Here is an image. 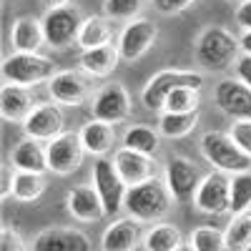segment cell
Here are the masks:
<instances>
[{
    "label": "cell",
    "instance_id": "cell-28",
    "mask_svg": "<svg viewBox=\"0 0 251 251\" xmlns=\"http://www.w3.org/2000/svg\"><path fill=\"white\" fill-rule=\"evenodd\" d=\"M161 146V133H156L151 126H131V128H126L123 133V149H131V151H138L143 156H156Z\"/></svg>",
    "mask_w": 251,
    "mask_h": 251
},
{
    "label": "cell",
    "instance_id": "cell-23",
    "mask_svg": "<svg viewBox=\"0 0 251 251\" xmlns=\"http://www.w3.org/2000/svg\"><path fill=\"white\" fill-rule=\"evenodd\" d=\"M118 46H100V48H91V50H83L78 58V66L83 73H88L93 78H108L116 68H118Z\"/></svg>",
    "mask_w": 251,
    "mask_h": 251
},
{
    "label": "cell",
    "instance_id": "cell-24",
    "mask_svg": "<svg viewBox=\"0 0 251 251\" xmlns=\"http://www.w3.org/2000/svg\"><path fill=\"white\" fill-rule=\"evenodd\" d=\"M113 126L111 123H103V121H88L86 126L80 128V143L86 153H93L98 158H103L111 149H113Z\"/></svg>",
    "mask_w": 251,
    "mask_h": 251
},
{
    "label": "cell",
    "instance_id": "cell-22",
    "mask_svg": "<svg viewBox=\"0 0 251 251\" xmlns=\"http://www.w3.org/2000/svg\"><path fill=\"white\" fill-rule=\"evenodd\" d=\"M35 106H38V103L33 100V96H30L28 88L10 86V83H5V86H3V93H0V113H3L5 121L23 123L33 113Z\"/></svg>",
    "mask_w": 251,
    "mask_h": 251
},
{
    "label": "cell",
    "instance_id": "cell-29",
    "mask_svg": "<svg viewBox=\"0 0 251 251\" xmlns=\"http://www.w3.org/2000/svg\"><path fill=\"white\" fill-rule=\"evenodd\" d=\"M196 123H199V111H191V113L163 111L161 118H158V133L166 136V138H183L196 128Z\"/></svg>",
    "mask_w": 251,
    "mask_h": 251
},
{
    "label": "cell",
    "instance_id": "cell-21",
    "mask_svg": "<svg viewBox=\"0 0 251 251\" xmlns=\"http://www.w3.org/2000/svg\"><path fill=\"white\" fill-rule=\"evenodd\" d=\"M10 43H13L15 53H38L48 43L46 30H43V20H35V18H18V20H13Z\"/></svg>",
    "mask_w": 251,
    "mask_h": 251
},
{
    "label": "cell",
    "instance_id": "cell-1",
    "mask_svg": "<svg viewBox=\"0 0 251 251\" xmlns=\"http://www.w3.org/2000/svg\"><path fill=\"white\" fill-rule=\"evenodd\" d=\"M171 203H174V196L169 191V186H166V181H161L158 176L143 181L138 186H131L123 199V208L138 224H156L158 219H163L171 211Z\"/></svg>",
    "mask_w": 251,
    "mask_h": 251
},
{
    "label": "cell",
    "instance_id": "cell-18",
    "mask_svg": "<svg viewBox=\"0 0 251 251\" xmlns=\"http://www.w3.org/2000/svg\"><path fill=\"white\" fill-rule=\"evenodd\" d=\"M111 161H113V166H116L121 181L126 183V188L138 186V183H143V181L153 178L151 156H143V153L131 151V149H121V151H116V156H113Z\"/></svg>",
    "mask_w": 251,
    "mask_h": 251
},
{
    "label": "cell",
    "instance_id": "cell-8",
    "mask_svg": "<svg viewBox=\"0 0 251 251\" xmlns=\"http://www.w3.org/2000/svg\"><path fill=\"white\" fill-rule=\"evenodd\" d=\"M91 116L96 121L111 123V126L123 123L131 116V96H128V91H126L121 83H108V86H103L91 100Z\"/></svg>",
    "mask_w": 251,
    "mask_h": 251
},
{
    "label": "cell",
    "instance_id": "cell-40",
    "mask_svg": "<svg viewBox=\"0 0 251 251\" xmlns=\"http://www.w3.org/2000/svg\"><path fill=\"white\" fill-rule=\"evenodd\" d=\"M236 75H239V80H244L246 86L251 88V55H239V60H236Z\"/></svg>",
    "mask_w": 251,
    "mask_h": 251
},
{
    "label": "cell",
    "instance_id": "cell-5",
    "mask_svg": "<svg viewBox=\"0 0 251 251\" xmlns=\"http://www.w3.org/2000/svg\"><path fill=\"white\" fill-rule=\"evenodd\" d=\"M203 75L196 71H161L141 91V103L149 111H163V103L176 88H201Z\"/></svg>",
    "mask_w": 251,
    "mask_h": 251
},
{
    "label": "cell",
    "instance_id": "cell-2",
    "mask_svg": "<svg viewBox=\"0 0 251 251\" xmlns=\"http://www.w3.org/2000/svg\"><path fill=\"white\" fill-rule=\"evenodd\" d=\"M239 40L226 28H206L196 40V60L208 71H226L239 60Z\"/></svg>",
    "mask_w": 251,
    "mask_h": 251
},
{
    "label": "cell",
    "instance_id": "cell-31",
    "mask_svg": "<svg viewBox=\"0 0 251 251\" xmlns=\"http://www.w3.org/2000/svg\"><path fill=\"white\" fill-rule=\"evenodd\" d=\"M188 246L194 251H226L224 231H219L214 226H196L191 236H188Z\"/></svg>",
    "mask_w": 251,
    "mask_h": 251
},
{
    "label": "cell",
    "instance_id": "cell-26",
    "mask_svg": "<svg viewBox=\"0 0 251 251\" xmlns=\"http://www.w3.org/2000/svg\"><path fill=\"white\" fill-rule=\"evenodd\" d=\"M224 246L226 251H249L251 249V208L234 214L224 228Z\"/></svg>",
    "mask_w": 251,
    "mask_h": 251
},
{
    "label": "cell",
    "instance_id": "cell-35",
    "mask_svg": "<svg viewBox=\"0 0 251 251\" xmlns=\"http://www.w3.org/2000/svg\"><path fill=\"white\" fill-rule=\"evenodd\" d=\"M228 136L231 141L239 146L244 153L251 156V118H239L231 123V128H228Z\"/></svg>",
    "mask_w": 251,
    "mask_h": 251
},
{
    "label": "cell",
    "instance_id": "cell-32",
    "mask_svg": "<svg viewBox=\"0 0 251 251\" xmlns=\"http://www.w3.org/2000/svg\"><path fill=\"white\" fill-rule=\"evenodd\" d=\"M199 103H201V96H199V88H176L163 103V111L169 113H191V111H199Z\"/></svg>",
    "mask_w": 251,
    "mask_h": 251
},
{
    "label": "cell",
    "instance_id": "cell-43",
    "mask_svg": "<svg viewBox=\"0 0 251 251\" xmlns=\"http://www.w3.org/2000/svg\"><path fill=\"white\" fill-rule=\"evenodd\" d=\"M176 251H194V249H191V246H178Z\"/></svg>",
    "mask_w": 251,
    "mask_h": 251
},
{
    "label": "cell",
    "instance_id": "cell-17",
    "mask_svg": "<svg viewBox=\"0 0 251 251\" xmlns=\"http://www.w3.org/2000/svg\"><path fill=\"white\" fill-rule=\"evenodd\" d=\"M68 214L83 224H93L106 216V206H103L96 186H73L66 196Z\"/></svg>",
    "mask_w": 251,
    "mask_h": 251
},
{
    "label": "cell",
    "instance_id": "cell-36",
    "mask_svg": "<svg viewBox=\"0 0 251 251\" xmlns=\"http://www.w3.org/2000/svg\"><path fill=\"white\" fill-rule=\"evenodd\" d=\"M0 251H33V249H28L23 236H20L18 231H13V228L5 224L3 231H0Z\"/></svg>",
    "mask_w": 251,
    "mask_h": 251
},
{
    "label": "cell",
    "instance_id": "cell-42",
    "mask_svg": "<svg viewBox=\"0 0 251 251\" xmlns=\"http://www.w3.org/2000/svg\"><path fill=\"white\" fill-rule=\"evenodd\" d=\"M46 5H50V8H63V5H68L71 0H43Z\"/></svg>",
    "mask_w": 251,
    "mask_h": 251
},
{
    "label": "cell",
    "instance_id": "cell-9",
    "mask_svg": "<svg viewBox=\"0 0 251 251\" xmlns=\"http://www.w3.org/2000/svg\"><path fill=\"white\" fill-rule=\"evenodd\" d=\"M83 20L75 8L63 5V8H50L43 18V30L50 48H68L78 40Z\"/></svg>",
    "mask_w": 251,
    "mask_h": 251
},
{
    "label": "cell",
    "instance_id": "cell-11",
    "mask_svg": "<svg viewBox=\"0 0 251 251\" xmlns=\"http://www.w3.org/2000/svg\"><path fill=\"white\" fill-rule=\"evenodd\" d=\"M201 171L194 161H188L183 156H176L166 163V174H163V181L169 186V191L174 196V201H194L196 196V188L201 183Z\"/></svg>",
    "mask_w": 251,
    "mask_h": 251
},
{
    "label": "cell",
    "instance_id": "cell-25",
    "mask_svg": "<svg viewBox=\"0 0 251 251\" xmlns=\"http://www.w3.org/2000/svg\"><path fill=\"white\" fill-rule=\"evenodd\" d=\"M111 38H113V28H111V23H108V18H103V15H91V18L83 20L75 46H78L80 50H91V48L108 46Z\"/></svg>",
    "mask_w": 251,
    "mask_h": 251
},
{
    "label": "cell",
    "instance_id": "cell-33",
    "mask_svg": "<svg viewBox=\"0 0 251 251\" xmlns=\"http://www.w3.org/2000/svg\"><path fill=\"white\" fill-rule=\"evenodd\" d=\"M251 208V171L231 176V214Z\"/></svg>",
    "mask_w": 251,
    "mask_h": 251
},
{
    "label": "cell",
    "instance_id": "cell-37",
    "mask_svg": "<svg viewBox=\"0 0 251 251\" xmlns=\"http://www.w3.org/2000/svg\"><path fill=\"white\" fill-rule=\"evenodd\" d=\"M194 3H196V0H153V5H156L161 13H166V15L181 13V10H186V8H191Z\"/></svg>",
    "mask_w": 251,
    "mask_h": 251
},
{
    "label": "cell",
    "instance_id": "cell-16",
    "mask_svg": "<svg viewBox=\"0 0 251 251\" xmlns=\"http://www.w3.org/2000/svg\"><path fill=\"white\" fill-rule=\"evenodd\" d=\"M33 251H93V244L86 231L80 228L53 226L40 231L30 246Z\"/></svg>",
    "mask_w": 251,
    "mask_h": 251
},
{
    "label": "cell",
    "instance_id": "cell-41",
    "mask_svg": "<svg viewBox=\"0 0 251 251\" xmlns=\"http://www.w3.org/2000/svg\"><path fill=\"white\" fill-rule=\"evenodd\" d=\"M239 48L244 55H251V30H244L241 38H239Z\"/></svg>",
    "mask_w": 251,
    "mask_h": 251
},
{
    "label": "cell",
    "instance_id": "cell-6",
    "mask_svg": "<svg viewBox=\"0 0 251 251\" xmlns=\"http://www.w3.org/2000/svg\"><path fill=\"white\" fill-rule=\"evenodd\" d=\"M194 206L201 214H211V216L231 211V176L216 169L206 174L196 188Z\"/></svg>",
    "mask_w": 251,
    "mask_h": 251
},
{
    "label": "cell",
    "instance_id": "cell-20",
    "mask_svg": "<svg viewBox=\"0 0 251 251\" xmlns=\"http://www.w3.org/2000/svg\"><path fill=\"white\" fill-rule=\"evenodd\" d=\"M10 163L15 171H30V174H43L48 169V151L46 146H40L35 138H23L10 149Z\"/></svg>",
    "mask_w": 251,
    "mask_h": 251
},
{
    "label": "cell",
    "instance_id": "cell-4",
    "mask_svg": "<svg viewBox=\"0 0 251 251\" xmlns=\"http://www.w3.org/2000/svg\"><path fill=\"white\" fill-rule=\"evenodd\" d=\"M201 153L216 171H224V174L251 171V156L244 153L239 146L231 141L228 133H221V131L203 133L201 136Z\"/></svg>",
    "mask_w": 251,
    "mask_h": 251
},
{
    "label": "cell",
    "instance_id": "cell-39",
    "mask_svg": "<svg viewBox=\"0 0 251 251\" xmlns=\"http://www.w3.org/2000/svg\"><path fill=\"white\" fill-rule=\"evenodd\" d=\"M0 181H3V186H0V196L8 199L13 196V181H15V169L13 166H3V174H0Z\"/></svg>",
    "mask_w": 251,
    "mask_h": 251
},
{
    "label": "cell",
    "instance_id": "cell-15",
    "mask_svg": "<svg viewBox=\"0 0 251 251\" xmlns=\"http://www.w3.org/2000/svg\"><path fill=\"white\" fill-rule=\"evenodd\" d=\"M63 111L58 103H38L33 113L23 121V131L28 138L35 141H53L55 136L63 133Z\"/></svg>",
    "mask_w": 251,
    "mask_h": 251
},
{
    "label": "cell",
    "instance_id": "cell-10",
    "mask_svg": "<svg viewBox=\"0 0 251 251\" xmlns=\"http://www.w3.org/2000/svg\"><path fill=\"white\" fill-rule=\"evenodd\" d=\"M158 38V28L156 23L146 18H136L131 20L128 25L123 28L121 38H118V53H121V60L126 63H136L138 58H143L146 53L151 50V46L156 43Z\"/></svg>",
    "mask_w": 251,
    "mask_h": 251
},
{
    "label": "cell",
    "instance_id": "cell-34",
    "mask_svg": "<svg viewBox=\"0 0 251 251\" xmlns=\"http://www.w3.org/2000/svg\"><path fill=\"white\" fill-rule=\"evenodd\" d=\"M143 0H103V13L111 20H136Z\"/></svg>",
    "mask_w": 251,
    "mask_h": 251
},
{
    "label": "cell",
    "instance_id": "cell-27",
    "mask_svg": "<svg viewBox=\"0 0 251 251\" xmlns=\"http://www.w3.org/2000/svg\"><path fill=\"white\" fill-rule=\"evenodd\" d=\"M178 246H183V234L174 224H156L143 236L146 251H176Z\"/></svg>",
    "mask_w": 251,
    "mask_h": 251
},
{
    "label": "cell",
    "instance_id": "cell-13",
    "mask_svg": "<svg viewBox=\"0 0 251 251\" xmlns=\"http://www.w3.org/2000/svg\"><path fill=\"white\" fill-rule=\"evenodd\" d=\"M214 103L234 121L251 118V88L239 78H224L221 83H216Z\"/></svg>",
    "mask_w": 251,
    "mask_h": 251
},
{
    "label": "cell",
    "instance_id": "cell-7",
    "mask_svg": "<svg viewBox=\"0 0 251 251\" xmlns=\"http://www.w3.org/2000/svg\"><path fill=\"white\" fill-rule=\"evenodd\" d=\"M46 151H48V169L58 176H68L78 171L83 163V153H86L80 143V133L73 131H63L60 136L48 141Z\"/></svg>",
    "mask_w": 251,
    "mask_h": 251
},
{
    "label": "cell",
    "instance_id": "cell-30",
    "mask_svg": "<svg viewBox=\"0 0 251 251\" xmlns=\"http://www.w3.org/2000/svg\"><path fill=\"white\" fill-rule=\"evenodd\" d=\"M46 178L43 174H30V171H15V181H13V196L23 203H33L43 196L46 191Z\"/></svg>",
    "mask_w": 251,
    "mask_h": 251
},
{
    "label": "cell",
    "instance_id": "cell-19",
    "mask_svg": "<svg viewBox=\"0 0 251 251\" xmlns=\"http://www.w3.org/2000/svg\"><path fill=\"white\" fill-rule=\"evenodd\" d=\"M138 244H141V226L131 216L116 219L113 224H108V228L100 236L103 251H136Z\"/></svg>",
    "mask_w": 251,
    "mask_h": 251
},
{
    "label": "cell",
    "instance_id": "cell-38",
    "mask_svg": "<svg viewBox=\"0 0 251 251\" xmlns=\"http://www.w3.org/2000/svg\"><path fill=\"white\" fill-rule=\"evenodd\" d=\"M234 18H236V25L241 30H251V0H241V3L236 5Z\"/></svg>",
    "mask_w": 251,
    "mask_h": 251
},
{
    "label": "cell",
    "instance_id": "cell-44",
    "mask_svg": "<svg viewBox=\"0 0 251 251\" xmlns=\"http://www.w3.org/2000/svg\"><path fill=\"white\" fill-rule=\"evenodd\" d=\"M228 3H241V0H228Z\"/></svg>",
    "mask_w": 251,
    "mask_h": 251
},
{
    "label": "cell",
    "instance_id": "cell-14",
    "mask_svg": "<svg viewBox=\"0 0 251 251\" xmlns=\"http://www.w3.org/2000/svg\"><path fill=\"white\" fill-rule=\"evenodd\" d=\"M48 93L58 106H80L91 93V83L80 71H58L48 80Z\"/></svg>",
    "mask_w": 251,
    "mask_h": 251
},
{
    "label": "cell",
    "instance_id": "cell-3",
    "mask_svg": "<svg viewBox=\"0 0 251 251\" xmlns=\"http://www.w3.org/2000/svg\"><path fill=\"white\" fill-rule=\"evenodd\" d=\"M55 63L40 53H13L3 60V83L33 88L55 75Z\"/></svg>",
    "mask_w": 251,
    "mask_h": 251
},
{
    "label": "cell",
    "instance_id": "cell-12",
    "mask_svg": "<svg viewBox=\"0 0 251 251\" xmlns=\"http://www.w3.org/2000/svg\"><path fill=\"white\" fill-rule=\"evenodd\" d=\"M93 186H96L103 206H106V216H111V214L118 211V208H123V199H126V191H128V188H126V183L121 181L113 161H108V158L96 161V166H93Z\"/></svg>",
    "mask_w": 251,
    "mask_h": 251
}]
</instances>
